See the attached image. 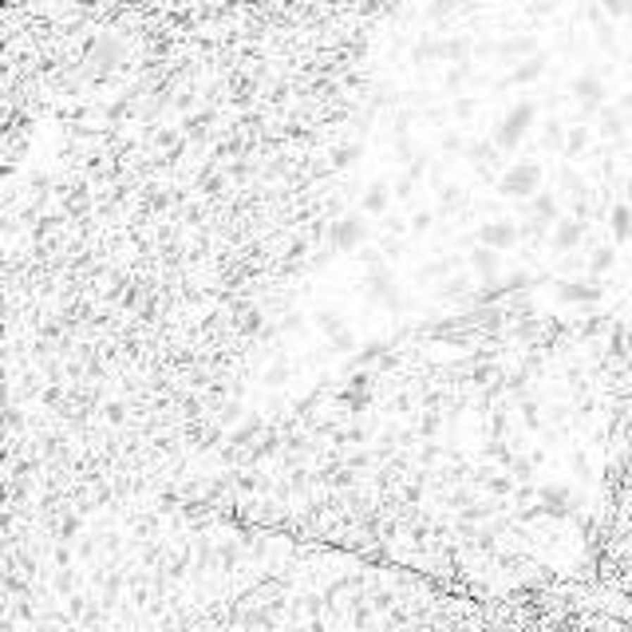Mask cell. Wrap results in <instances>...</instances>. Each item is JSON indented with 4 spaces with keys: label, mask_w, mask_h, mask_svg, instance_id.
<instances>
[{
    "label": "cell",
    "mask_w": 632,
    "mask_h": 632,
    "mask_svg": "<svg viewBox=\"0 0 632 632\" xmlns=\"http://www.w3.org/2000/svg\"><path fill=\"white\" fill-rule=\"evenodd\" d=\"M538 178H542V171H538L533 162H518V166L506 174V182H502V186H506L510 194H530L533 186H538Z\"/></svg>",
    "instance_id": "obj_1"
},
{
    "label": "cell",
    "mask_w": 632,
    "mask_h": 632,
    "mask_svg": "<svg viewBox=\"0 0 632 632\" xmlns=\"http://www.w3.org/2000/svg\"><path fill=\"white\" fill-rule=\"evenodd\" d=\"M530 119H533V107H530V103H522V107L510 115V119L502 123V131H498V142H502V147H514V142L522 139V127H526Z\"/></svg>",
    "instance_id": "obj_2"
},
{
    "label": "cell",
    "mask_w": 632,
    "mask_h": 632,
    "mask_svg": "<svg viewBox=\"0 0 632 632\" xmlns=\"http://www.w3.org/2000/svg\"><path fill=\"white\" fill-rule=\"evenodd\" d=\"M360 237H364V225H360V221H340V225H332V241H336L340 249L356 245Z\"/></svg>",
    "instance_id": "obj_3"
},
{
    "label": "cell",
    "mask_w": 632,
    "mask_h": 632,
    "mask_svg": "<svg viewBox=\"0 0 632 632\" xmlns=\"http://www.w3.org/2000/svg\"><path fill=\"white\" fill-rule=\"evenodd\" d=\"M482 241H486V245H510L514 230L510 225H482Z\"/></svg>",
    "instance_id": "obj_4"
},
{
    "label": "cell",
    "mask_w": 632,
    "mask_h": 632,
    "mask_svg": "<svg viewBox=\"0 0 632 632\" xmlns=\"http://www.w3.org/2000/svg\"><path fill=\"white\" fill-rule=\"evenodd\" d=\"M474 265H478L482 273H490V269H494V253H486V249H482L478 257H474Z\"/></svg>",
    "instance_id": "obj_5"
},
{
    "label": "cell",
    "mask_w": 632,
    "mask_h": 632,
    "mask_svg": "<svg viewBox=\"0 0 632 632\" xmlns=\"http://www.w3.org/2000/svg\"><path fill=\"white\" fill-rule=\"evenodd\" d=\"M364 206H368V210H380V206H383V190H371L368 198H364Z\"/></svg>",
    "instance_id": "obj_6"
}]
</instances>
